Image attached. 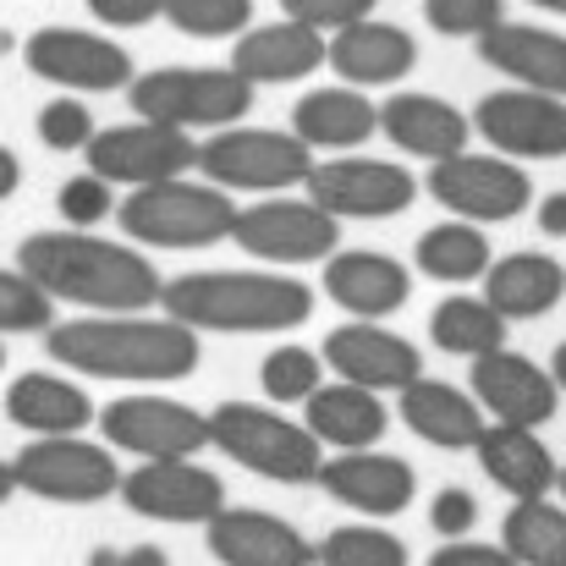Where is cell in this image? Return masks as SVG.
Returning a JSON list of instances; mask_svg holds the SVG:
<instances>
[{
    "label": "cell",
    "mask_w": 566,
    "mask_h": 566,
    "mask_svg": "<svg viewBox=\"0 0 566 566\" xmlns=\"http://www.w3.org/2000/svg\"><path fill=\"white\" fill-rule=\"evenodd\" d=\"M429 198L473 226H501V220H517L528 203H534V182L517 160L506 155H446V160H429Z\"/></svg>",
    "instance_id": "cell-11"
},
{
    "label": "cell",
    "mask_w": 566,
    "mask_h": 566,
    "mask_svg": "<svg viewBox=\"0 0 566 566\" xmlns=\"http://www.w3.org/2000/svg\"><path fill=\"white\" fill-rule=\"evenodd\" d=\"M319 566H407V545L396 534H385L375 517L369 523H347L336 534H325L314 545Z\"/></svg>",
    "instance_id": "cell-35"
},
{
    "label": "cell",
    "mask_w": 566,
    "mask_h": 566,
    "mask_svg": "<svg viewBox=\"0 0 566 566\" xmlns=\"http://www.w3.org/2000/svg\"><path fill=\"white\" fill-rule=\"evenodd\" d=\"M133 116L182 133H220L253 111V83L237 66H160L127 83Z\"/></svg>",
    "instance_id": "cell-6"
},
{
    "label": "cell",
    "mask_w": 566,
    "mask_h": 566,
    "mask_svg": "<svg viewBox=\"0 0 566 566\" xmlns=\"http://www.w3.org/2000/svg\"><path fill=\"white\" fill-rule=\"evenodd\" d=\"M556 490H562V501H566V468H562V473H556Z\"/></svg>",
    "instance_id": "cell-52"
},
{
    "label": "cell",
    "mask_w": 566,
    "mask_h": 566,
    "mask_svg": "<svg viewBox=\"0 0 566 566\" xmlns=\"http://www.w3.org/2000/svg\"><path fill=\"white\" fill-rule=\"evenodd\" d=\"M259 385H264V396L275 407H297V401H308L325 385V358L308 353V347H297V342H286V347H275L259 364Z\"/></svg>",
    "instance_id": "cell-36"
},
{
    "label": "cell",
    "mask_w": 566,
    "mask_h": 566,
    "mask_svg": "<svg viewBox=\"0 0 566 566\" xmlns=\"http://www.w3.org/2000/svg\"><path fill=\"white\" fill-rule=\"evenodd\" d=\"M551 379H556V390L566 396V342L556 347V358H551Z\"/></svg>",
    "instance_id": "cell-49"
},
{
    "label": "cell",
    "mask_w": 566,
    "mask_h": 566,
    "mask_svg": "<svg viewBox=\"0 0 566 566\" xmlns=\"http://www.w3.org/2000/svg\"><path fill=\"white\" fill-rule=\"evenodd\" d=\"M539 231L545 237H566V192H551V198H539Z\"/></svg>",
    "instance_id": "cell-46"
},
{
    "label": "cell",
    "mask_w": 566,
    "mask_h": 566,
    "mask_svg": "<svg viewBox=\"0 0 566 566\" xmlns=\"http://www.w3.org/2000/svg\"><path fill=\"white\" fill-rule=\"evenodd\" d=\"M566 297V264L551 253H506L484 270V303L512 319H545Z\"/></svg>",
    "instance_id": "cell-30"
},
{
    "label": "cell",
    "mask_w": 566,
    "mask_h": 566,
    "mask_svg": "<svg viewBox=\"0 0 566 566\" xmlns=\"http://www.w3.org/2000/svg\"><path fill=\"white\" fill-rule=\"evenodd\" d=\"M473 396L490 418L528 423V429L551 423L556 407H562V390H556L551 369H539L534 358H523L512 347H495V353L473 358Z\"/></svg>",
    "instance_id": "cell-19"
},
{
    "label": "cell",
    "mask_w": 566,
    "mask_h": 566,
    "mask_svg": "<svg viewBox=\"0 0 566 566\" xmlns=\"http://www.w3.org/2000/svg\"><path fill=\"white\" fill-rule=\"evenodd\" d=\"M17 188H22V160H17V155L0 144V203H6Z\"/></svg>",
    "instance_id": "cell-47"
},
{
    "label": "cell",
    "mask_w": 566,
    "mask_h": 566,
    "mask_svg": "<svg viewBox=\"0 0 566 566\" xmlns=\"http://www.w3.org/2000/svg\"><path fill=\"white\" fill-rule=\"evenodd\" d=\"M396 412H401V423L423 440V446H434V451H473V440L484 434V407H479V396L473 390H457V385H446V379H412V385H401L396 390Z\"/></svg>",
    "instance_id": "cell-24"
},
{
    "label": "cell",
    "mask_w": 566,
    "mask_h": 566,
    "mask_svg": "<svg viewBox=\"0 0 566 566\" xmlns=\"http://www.w3.org/2000/svg\"><path fill=\"white\" fill-rule=\"evenodd\" d=\"M429 566H517V556L506 551V545H479V539H446L434 556H429Z\"/></svg>",
    "instance_id": "cell-44"
},
{
    "label": "cell",
    "mask_w": 566,
    "mask_h": 566,
    "mask_svg": "<svg viewBox=\"0 0 566 566\" xmlns=\"http://www.w3.org/2000/svg\"><path fill=\"white\" fill-rule=\"evenodd\" d=\"M325 369L336 379H353L364 390H401L423 375V353L407 342V336H390L379 319H353V325H336L325 336Z\"/></svg>",
    "instance_id": "cell-18"
},
{
    "label": "cell",
    "mask_w": 566,
    "mask_h": 566,
    "mask_svg": "<svg viewBox=\"0 0 566 566\" xmlns=\"http://www.w3.org/2000/svg\"><path fill=\"white\" fill-rule=\"evenodd\" d=\"M94 412L99 407L88 401V390L61 375L28 369L22 379H11V390H6V418L17 429H28V434H83L94 423Z\"/></svg>",
    "instance_id": "cell-31"
},
{
    "label": "cell",
    "mask_w": 566,
    "mask_h": 566,
    "mask_svg": "<svg viewBox=\"0 0 566 566\" xmlns=\"http://www.w3.org/2000/svg\"><path fill=\"white\" fill-rule=\"evenodd\" d=\"M292 133L308 144V149H364L379 133V105L353 88V83H331V88H314L292 105Z\"/></svg>",
    "instance_id": "cell-28"
},
{
    "label": "cell",
    "mask_w": 566,
    "mask_h": 566,
    "mask_svg": "<svg viewBox=\"0 0 566 566\" xmlns=\"http://www.w3.org/2000/svg\"><path fill=\"white\" fill-rule=\"evenodd\" d=\"M0 369H6V336H0Z\"/></svg>",
    "instance_id": "cell-53"
},
{
    "label": "cell",
    "mask_w": 566,
    "mask_h": 566,
    "mask_svg": "<svg viewBox=\"0 0 566 566\" xmlns=\"http://www.w3.org/2000/svg\"><path fill=\"white\" fill-rule=\"evenodd\" d=\"M375 6L379 0H281L286 17H297V22H308L319 33H336V28H347L358 17H375Z\"/></svg>",
    "instance_id": "cell-42"
},
{
    "label": "cell",
    "mask_w": 566,
    "mask_h": 566,
    "mask_svg": "<svg viewBox=\"0 0 566 566\" xmlns=\"http://www.w3.org/2000/svg\"><path fill=\"white\" fill-rule=\"evenodd\" d=\"M325 66L353 88H390L418 66V39L396 22L358 17L325 39Z\"/></svg>",
    "instance_id": "cell-20"
},
{
    "label": "cell",
    "mask_w": 566,
    "mask_h": 566,
    "mask_svg": "<svg viewBox=\"0 0 566 566\" xmlns=\"http://www.w3.org/2000/svg\"><path fill=\"white\" fill-rule=\"evenodd\" d=\"M214 188L226 192H286L303 188V177L314 171V149L286 127H220L198 144V166Z\"/></svg>",
    "instance_id": "cell-7"
},
{
    "label": "cell",
    "mask_w": 566,
    "mask_h": 566,
    "mask_svg": "<svg viewBox=\"0 0 566 566\" xmlns=\"http://www.w3.org/2000/svg\"><path fill=\"white\" fill-rule=\"evenodd\" d=\"M209 446L270 484H314L325 462V446L308 434V423H292L281 407L259 401H220L209 412Z\"/></svg>",
    "instance_id": "cell-4"
},
{
    "label": "cell",
    "mask_w": 566,
    "mask_h": 566,
    "mask_svg": "<svg viewBox=\"0 0 566 566\" xmlns=\"http://www.w3.org/2000/svg\"><path fill=\"white\" fill-rule=\"evenodd\" d=\"M17 490L33 501H55V506H94L111 501L122 490V468L111 446H94L83 434H33L17 457H11Z\"/></svg>",
    "instance_id": "cell-8"
},
{
    "label": "cell",
    "mask_w": 566,
    "mask_h": 566,
    "mask_svg": "<svg viewBox=\"0 0 566 566\" xmlns=\"http://www.w3.org/2000/svg\"><path fill=\"white\" fill-rule=\"evenodd\" d=\"M17 495V473H11V462H0V506Z\"/></svg>",
    "instance_id": "cell-50"
},
{
    "label": "cell",
    "mask_w": 566,
    "mask_h": 566,
    "mask_svg": "<svg viewBox=\"0 0 566 566\" xmlns=\"http://www.w3.org/2000/svg\"><path fill=\"white\" fill-rule=\"evenodd\" d=\"M479 451V468L490 473L495 490H506L512 501H534V495H551L556 490V473L562 462L551 457V446L539 440V429L528 423H484V434L473 440Z\"/></svg>",
    "instance_id": "cell-25"
},
{
    "label": "cell",
    "mask_w": 566,
    "mask_h": 566,
    "mask_svg": "<svg viewBox=\"0 0 566 566\" xmlns=\"http://www.w3.org/2000/svg\"><path fill=\"white\" fill-rule=\"evenodd\" d=\"M231 66L259 88V83H303L325 66V33L297 22V17H281V22H264V28H242L237 44H231Z\"/></svg>",
    "instance_id": "cell-23"
},
{
    "label": "cell",
    "mask_w": 566,
    "mask_h": 566,
    "mask_svg": "<svg viewBox=\"0 0 566 566\" xmlns=\"http://www.w3.org/2000/svg\"><path fill=\"white\" fill-rule=\"evenodd\" d=\"M99 434L111 451H127L138 462H155V457H198L209 446V412H198L177 396H155V390H138V396H116L94 412Z\"/></svg>",
    "instance_id": "cell-10"
},
{
    "label": "cell",
    "mask_w": 566,
    "mask_h": 566,
    "mask_svg": "<svg viewBox=\"0 0 566 566\" xmlns=\"http://www.w3.org/2000/svg\"><path fill=\"white\" fill-rule=\"evenodd\" d=\"M506 17V0H423V22L446 39H479Z\"/></svg>",
    "instance_id": "cell-40"
},
{
    "label": "cell",
    "mask_w": 566,
    "mask_h": 566,
    "mask_svg": "<svg viewBox=\"0 0 566 566\" xmlns=\"http://www.w3.org/2000/svg\"><path fill=\"white\" fill-rule=\"evenodd\" d=\"M231 242L270 270H297V264H325L342 248V220L314 198H264L248 209L237 203Z\"/></svg>",
    "instance_id": "cell-9"
},
{
    "label": "cell",
    "mask_w": 566,
    "mask_h": 566,
    "mask_svg": "<svg viewBox=\"0 0 566 566\" xmlns=\"http://www.w3.org/2000/svg\"><path fill=\"white\" fill-rule=\"evenodd\" d=\"M94 111L77 99V94H55L44 111H39V144L55 149V155H83L88 138H94Z\"/></svg>",
    "instance_id": "cell-39"
},
{
    "label": "cell",
    "mask_w": 566,
    "mask_h": 566,
    "mask_svg": "<svg viewBox=\"0 0 566 566\" xmlns=\"http://www.w3.org/2000/svg\"><path fill=\"white\" fill-rule=\"evenodd\" d=\"M473 523H479V501H473V490H440L434 501H429V528L440 534V539H462V534H473Z\"/></svg>",
    "instance_id": "cell-43"
},
{
    "label": "cell",
    "mask_w": 566,
    "mask_h": 566,
    "mask_svg": "<svg viewBox=\"0 0 566 566\" xmlns=\"http://www.w3.org/2000/svg\"><path fill=\"white\" fill-rule=\"evenodd\" d=\"M479 55H484L495 72H506L512 83L566 99V33L534 28V22H506V17H501L490 33H479Z\"/></svg>",
    "instance_id": "cell-27"
},
{
    "label": "cell",
    "mask_w": 566,
    "mask_h": 566,
    "mask_svg": "<svg viewBox=\"0 0 566 566\" xmlns=\"http://www.w3.org/2000/svg\"><path fill=\"white\" fill-rule=\"evenodd\" d=\"M429 342L451 358H484L495 347H506V319L484 303V297H446L434 314H429Z\"/></svg>",
    "instance_id": "cell-33"
},
{
    "label": "cell",
    "mask_w": 566,
    "mask_h": 566,
    "mask_svg": "<svg viewBox=\"0 0 566 566\" xmlns=\"http://www.w3.org/2000/svg\"><path fill=\"white\" fill-rule=\"evenodd\" d=\"M50 325H55V297L22 270H0V336L50 331Z\"/></svg>",
    "instance_id": "cell-38"
},
{
    "label": "cell",
    "mask_w": 566,
    "mask_h": 566,
    "mask_svg": "<svg viewBox=\"0 0 566 566\" xmlns=\"http://www.w3.org/2000/svg\"><path fill=\"white\" fill-rule=\"evenodd\" d=\"M314 484H325L331 501H342L347 512H364V517H375V523L407 512L412 495H418V473H412L401 457L379 451V446H358V451L325 457Z\"/></svg>",
    "instance_id": "cell-17"
},
{
    "label": "cell",
    "mask_w": 566,
    "mask_h": 566,
    "mask_svg": "<svg viewBox=\"0 0 566 566\" xmlns=\"http://www.w3.org/2000/svg\"><path fill=\"white\" fill-rule=\"evenodd\" d=\"M127 512L149 517V523H177V528H203L220 506H226V484L220 473L198 468V457H155L133 473H122Z\"/></svg>",
    "instance_id": "cell-15"
},
{
    "label": "cell",
    "mask_w": 566,
    "mask_h": 566,
    "mask_svg": "<svg viewBox=\"0 0 566 566\" xmlns=\"http://www.w3.org/2000/svg\"><path fill=\"white\" fill-rule=\"evenodd\" d=\"M528 6H539V11H556V17H566V0H528Z\"/></svg>",
    "instance_id": "cell-51"
},
{
    "label": "cell",
    "mask_w": 566,
    "mask_h": 566,
    "mask_svg": "<svg viewBox=\"0 0 566 566\" xmlns=\"http://www.w3.org/2000/svg\"><path fill=\"white\" fill-rule=\"evenodd\" d=\"M50 358L88 379H188L198 369V331L171 314H83L50 325Z\"/></svg>",
    "instance_id": "cell-2"
},
{
    "label": "cell",
    "mask_w": 566,
    "mask_h": 566,
    "mask_svg": "<svg viewBox=\"0 0 566 566\" xmlns=\"http://www.w3.org/2000/svg\"><path fill=\"white\" fill-rule=\"evenodd\" d=\"M55 209H61V220L66 226H99V220H111L116 214V188L99 177V171H83V177H72V182H61L55 192Z\"/></svg>",
    "instance_id": "cell-41"
},
{
    "label": "cell",
    "mask_w": 566,
    "mask_h": 566,
    "mask_svg": "<svg viewBox=\"0 0 566 566\" xmlns=\"http://www.w3.org/2000/svg\"><path fill=\"white\" fill-rule=\"evenodd\" d=\"M325 297L336 308H347L353 319H385L407 303L412 292V270L390 253H369V248H336L325 259V275H319Z\"/></svg>",
    "instance_id": "cell-22"
},
{
    "label": "cell",
    "mask_w": 566,
    "mask_h": 566,
    "mask_svg": "<svg viewBox=\"0 0 566 566\" xmlns=\"http://www.w3.org/2000/svg\"><path fill=\"white\" fill-rule=\"evenodd\" d=\"M88 171H99L111 188H149L166 177H188L198 166V144L182 127L166 122H122V127H94L88 149H83Z\"/></svg>",
    "instance_id": "cell-12"
},
{
    "label": "cell",
    "mask_w": 566,
    "mask_h": 566,
    "mask_svg": "<svg viewBox=\"0 0 566 566\" xmlns=\"http://www.w3.org/2000/svg\"><path fill=\"white\" fill-rule=\"evenodd\" d=\"M379 133L412 160H446L468 149L473 122L440 94H390L379 105Z\"/></svg>",
    "instance_id": "cell-26"
},
{
    "label": "cell",
    "mask_w": 566,
    "mask_h": 566,
    "mask_svg": "<svg viewBox=\"0 0 566 566\" xmlns=\"http://www.w3.org/2000/svg\"><path fill=\"white\" fill-rule=\"evenodd\" d=\"M116 566H171V556H166L160 545H133V551H127Z\"/></svg>",
    "instance_id": "cell-48"
},
{
    "label": "cell",
    "mask_w": 566,
    "mask_h": 566,
    "mask_svg": "<svg viewBox=\"0 0 566 566\" xmlns=\"http://www.w3.org/2000/svg\"><path fill=\"white\" fill-rule=\"evenodd\" d=\"M490 259H495V253H490V237H484L473 220H462V214L429 226V231L412 242V264H418L429 281H446V286L484 281Z\"/></svg>",
    "instance_id": "cell-32"
},
{
    "label": "cell",
    "mask_w": 566,
    "mask_h": 566,
    "mask_svg": "<svg viewBox=\"0 0 566 566\" xmlns=\"http://www.w3.org/2000/svg\"><path fill=\"white\" fill-rule=\"evenodd\" d=\"M468 122L506 160H562L566 155V99L556 94L512 83V88L484 94Z\"/></svg>",
    "instance_id": "cell-14"
},
{
    "label": "cell",
    "mask_w": 566,
    "mask_h": 566,
    "mask_svg": "<svg viewBox=\"0 0 566 566\" xmlns=\"http://www.w3.org/2000/svg\"><path fill=\"white\" fill-rule=\"evenodd\" d=\"M160 308L198 336H281L308 325L314 292L286 270H192L160 286Z\"/></svg>",
    "instance_id": "cell-3"
},
{
    "label": "cell",
    "mask_w": 566,
    "mask_h": 566,
    "mask_svg": "<svg viewBox=\"0 0 566 566\" xmlns=\"http://www.w3.org/2000/svg\"><path fill=\"white\" fill-rule=\"evenodd\" d=\"M303 188L336 220H390L418 198V177L396 160H314Z\"/></svg>",
    "instance_id": "cell-16"
},
{
    "label": "cell",
    "mask_w": 566,
    "mask_h": 566,
    "mask_svg": "<svg viewBox=\"0 0 566 566\" xmlns=\"http://www.w3.org/2000/svg\"><path fill=\"white\" fill-rule=\"evenodd\" d=\"M303 423L325 451H358L385 440V401L379 390H364L353 379H325L308 401H303Z\"/></svg>",
    "instance_id": "cell-29"
},
{
    "label": "cell",
    "mask_w": 566,
    "mask_h": 566,
    "mask_svg": "<svg viewBox=\"0 0 566 566\" xmlns=\"http://www.w3.org/2000/svg\"><path fill=\"white\" fill-rule=\"evenodd\" d=\"M160 17L188 39H237L253 22V0H166Z\"/></svg>",
    "instance_id": "cell-37"
},
{
    "label": "cell",
    "mask_w": 566,
    "mask_h": 566,
    "mask_svg": "<svg viewBox=\"0 0 566 566\" xmlns=\"http://www.w3.org/2000/svg\"><path fill=\"white\" fill-rule=\"evenodd\" d=\"M17 270L39 281L55 303H77L83 314H138L160 303V270L122 242H105L83 226L33 231L17 248Z\"/></svg>",
    "instance_id": "cell-1"
},
{
    "label": "cell",
    "mask_w": 566,
    "mask_h": 566,
    "mask_svg": "<svg viewBox=\"0 0 566 566\" xmlns=\"http://www.w3.org/2000/svg\"><path fill=\"white\" fill-rule=\"evenodd\" d=\"M116 214H122V231L144 248H214V242L231 237L237 203L209 177L203 182L166 177V182L133 188L116 203Z\"/></svg>",
    "instance_id": "cell-5"
},
{
    "label": "cell",
    "mask_w": 566,
    "mask_h": 566,
    "mask_svg": "<svg viewBox=\"0 0 566 566\" xmlns=\"http://www.w3.org/2000/svg\"><path fill=\"white\" fill-rule=\"evenodd\" d=\"M501 545L517 556V566H566V512L551 495L517 501L501 523Z\"/></svg>",
    "instance_id": "cell-34"
},
{
    "label": "cell",
    "mask_w": 566,
    "mask_h": 566,
    "mask_svg": "<svg viewBox=\"0 0 566 566\" xmlns=\"http://www.w3.org/2000/svg\"><path fill=\"white\" fill-rule=\"evenodd\" d=\"M209 556L220 566H314V545L275 512L220 506L209 523Z\"/></svg>",
    "instance_id": "cell-21"
},
{
    "label": "cell",
    "mask_w": 566,
    "mask_h": 566,
    "mask_svg": "<svg viewBox=\"0 0 566 566\" xmlns=\"http://www.w3.org/2000/svg\"><path fill=\"white\" fill-rule=\"evenodd\" d=\"M88 11L105 22V28H144L166 11V0H88Z\"/></svg>",
    "instance_id": "cell-45"
},
{
    "label": "cell",
    "mask_w": 566,
    "mask_h": 566,
    "mask_svg": "<svg viewBox=\"0 0 566 566\" xmlns=\"http://www.w3.org/2000/svg\"><path fill=\"white\" fill-rule=\"evenodd\" d=\"M22 61L33 77L66 88V94H116L133 83V55L105 39V33H88V28H39L28 33L22 44Z\"/></svg>",
    "instance_id": "cell-13"
}]
</instances>
